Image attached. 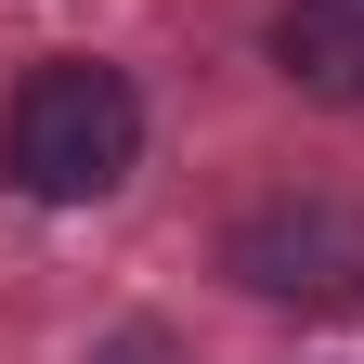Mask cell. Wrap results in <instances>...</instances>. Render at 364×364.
Instances as JSON below:
<instances>
[{
	"instance_id": "obj_2",
	"label": "cell",
	"mask_w": 364,
	"mask_h": 364,
	"mask_svg": "<svg viewBox=\"0 0 364 364\" xmlns=\"http://www.w3.org/2000/svg\"><path fill=\"white\" fill-rule=\"evenodd\" d=\"M221 273L273 312H338V299H364V208L351 196H260L221 235Z\"/></svg>"
},
{
	"instance_id": "obj_1",
	"label": "cell",
	"mask_w": 364,
	"mask_h": 364,
	"mask_svg": "<svg viewBox=\"0 0 364 364\" xmlns=\"http://www.w3.org/2000/svg\"><path fill=\"white\" fill-rule=\"evenodd\" d=\"M144 169V91L105 53H39L0 105V182L39 208H91Z\"/></svg>"
},
{
	"instance_id": "obj_3",
	"label": "cell",
	"mask_w": 364,
	"mask_h": 364,
	"mask_svg": "<svg viewBox=\"0 0 364 364\" xmlns=\"http://www.w3.org/2000/svg\"><path fill=\"white\" fill-rule=\"evenodd\" d=\"M273 78L312 105H364V0H273Z\"/></svg>"
}]
</instances>
